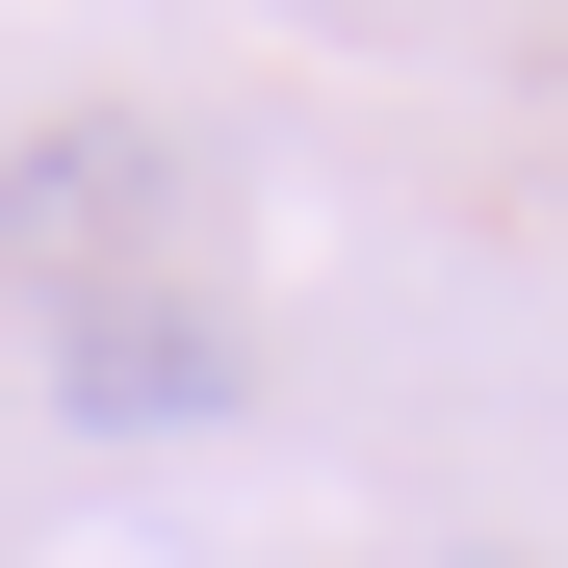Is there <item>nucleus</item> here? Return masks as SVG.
Instances as JSON below:
<instances>
[{
  "label": "nucleus",
  "mask_w": 568,
  "mask_h": 568,
  "mask_svg": "<svg viewBox=\"0 0 568 568\" xmlns=\"http://www.w3.org/2000/svg\"><path fill=\"white\" fill-rule=\"evenodd\" d=\"M233 388H258L233 284H78L52 311V414H104V439H207Z\"/></svg>",
  "instance_id": "nucleus-1"
}]
</instances>
